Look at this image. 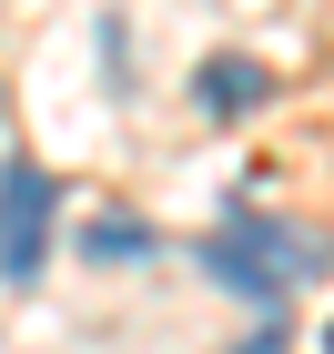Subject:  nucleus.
Returning a JSON list of instances; mask_svg holds the SVG:
<instances>
[{
    "label": "nucleus",
    "mask_w": 334,
    "mask_h": 354,
    "mask_svg": "<svg viewBox=\"0 0 334 354\" xmlns=\"http://www.w3.org/2000/svg\"><path fill=\"white\" fill-rule=\"evenodd\" d=\"M91 253H102V263H132V253H152V233L122 223V213H102V223H91Z\"/></svg>",
    "instance_id": "nucleus-4"
},
{
    "label": "nucleus",
    "mask_w": 334,
    "mask_h": 354,
    "mask_svg": "<svg viewBox=\"0 0 334 354\" xmlns=\"http://www.w3.org/2000/svg\"><path fill=\"white\" fill-rule=\"evenodd\" d=\"M243 354H284V314H274V324H263V334H253Z\"/></svg>",
    "instance_id": "nucleus-5"
},
{
    "label": "nucleus",
    "mask_w": 334,
    "mask_h": 354,
    "mask_svg": "<svg viewBox=\"0 0 334 354\" xmlns=\"http://www.w3.org/2000/svg\"><path fill=\"white\" fill-rule=\"evenodd\" d=\"M193 102H203V111H223V122H243V111L274 102V71H263V61H243V51H223V61H203Z\"/></svg>",
    "instance_id": "nucleus-3"
},
{
    "label": "nucleus",
    "mask_w": 334,
    "mask_h": 354,
    "mask_svg": "<svg viewBox=\"0 0 334 354\" xmlns=\"http://www.w3.org/2000/svg\"><path fill=\"white\" fill-rule=\"evenodd\" d=\"M203 273H213L223 294L263 304V314H284V294H304L314 273H334V243L324 233H304V223H263V213H233L203 243Z\"/></svg>",
    "instance_id": "nucleus-1"
},
{
    "label": "nucleus",
    "mask_w": 334,
    "mask_h": 354,
    "mask_svg": "<svg viewBox=\"0 0 334 354\" xmlns=\"http://www.w3.org/2000/svg\"><path fill=\"white\" fill-rule=\"evenodd\" d=\"M51 172L41 162H0V273L10 283H30L41 273V243H51Z\"/></svg>",
    "instance_id": "nucleus-2"
}]
</instances>
